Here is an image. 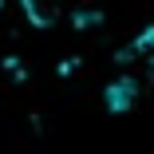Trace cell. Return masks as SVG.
Returning <instances> with one entry per match:
<instances>
[{"instance_id":"cell-1","label":"cell","mask_w":154,"mask_h":154,"mask_svg":"<svg viewBox=\"0 0 154 154\" xmlns=\"http://www.w3.org/2000/svg\"><path fill=\"white\" fill-rule=\"evenodd\" d=\"M134 103H138V79H134V75H115V79L103 87V107H107L111 115H127Z\"/></svg>"},{"instance_id":"cell-2","label":"cell","mask_w":154,"mask_h":154,"mask_svg":"<svg viewBox=\"0 0 154 154\" xmlns=\"http://www.w3.org/2000/svg\"><path fill=\"white\" fill-rule=\"evenodd\" d=\"M20 8L32 28H51L59 20V0H20Z\"/></svg>"},{"instance_id":"cell-3","label":"cell","mask_w":154,"mask_h":154,"mask_svg":"<svg viewBox=\"0 0 154 154\" xmlns=\"http://www.w3.org/2000/svg\"><path fill=\"white\" fill-rule=\"evenodd\" d=\"M150 51H154V24H146L127 48H119L115 59H119V63H131V59H142V55H150Z\"/></svg>"},{"instance_id":"cell-4","label":"cell","mask_w":154,"mask_h":154,"mask_svg":"<svg viewBox=\"0 0 154 154\" xmlns=\"http://www.w3.org/2000/svg\"><path fill=\"white\" fill-rule=\"evenodd\" d=\"M103 20V12H95V8H83L79 16H75V28H91V24H99Z\"/></svg>"}]
</instances>
